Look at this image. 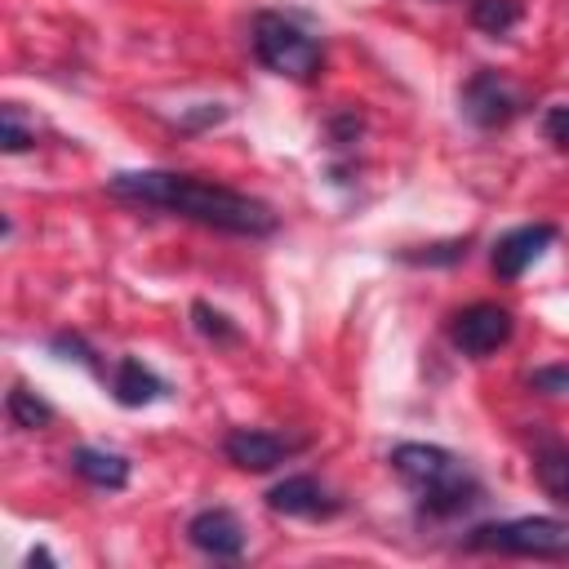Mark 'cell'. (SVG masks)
<instances>
[{
  "mask_svg": "<svg viewBox=\"0 0 569 569\" xmlns=\"http://www.w3.org/2000/svg\"><path fill=\"white\" fill-rule=\"evenodd\" d=\"M107 191H111L116 200H133V204H147V209H164V213H173V218H191V222L213 227V231H227V236H271V231H276L271 204H262V200H253V196H244V191H231V187L191 178V173L133 169V173L107 178Z\"/></svg>",
  "mask_w": 569,
  "mask_h": 569,
  "instance_id": "6da1fadb",
  "label": "cell"
},
{
  "mask_svg": "<svg viewBox=\"0 0 569 569\" xmlns=\"http://www.w3.org/2000/svg\"><path fill=\"white\" fill-rule=\"evenodd\" d=\"M391 467L405 485L418 489V507L427 516H453L480 498V480L440 445L405 440L391 449Z\"/></svg>",
  "mask_w": 569,
  "mask_h": 569,
  "instance_id": "7a4b0ae2",
  "label": "cell"
},
{
  "mask_svg": "<svg viewBox=\"0 0 569 569\" xmlns=\"http://www.w3.org/2000/svg\"><path fill=\"white\" fill-rule=\"evenodd\" d=\"M467 551H498V556H533V560H569V525L556 516H520V520H489L476 525L462 542Z\"/></svg>",
  "mask_w": 569,
  "mask_h": 569,
  "instance_id": "3957f363",
  "label": "cell"
},
{
  "mask_svg": "<svg viewBox=\"0 0 569 569\" xmlns=\"http://www.w3.org/2000/svg\"><path fill=\"white\" fill-rule=\"evenodd\" d=\"M253 53L267 71L284 76V80H316L325 67V49L316 36H307L298 22H289L284 13H258L253 18Z\"/></svg>",
  "mask_w": 569,
  "mask_h": 569,
  "instance_id": "277c9868",
  "label": "cell"
},
{
  "mask_svg": "<svg viewBox=\"0 0 569 569\" xmlns=\"http://www.w3.org/2000/svg\"><path fill=\"white\" fill-rule=\"evenodd\" d=\"M458 102H462V116H467L476 129H502V124H511V120L525 111V93H520L507 76H498V71H489V67H480V71L462 84Z\"/></svg>",
  "mask_w": 569,
  "mask_h": 569,
  "instance_id": "5b68a950",
  "label": "cell"
},
{
  "mask_svg": "<svg viewBox=\"0 0 569 569\" xmlns=\"http://www.w3.org/2000/svg\"><path fill=\"white\" fill-rule=\"evenodd\" d=\"M511 329H516V320H511L507 307H498V302H471V307H462L449 320V342L462 356L485 360V356H493L511 338Z\"/></svg>",
  "mask_w": 569,
  "mask_h": 569,
  "instance_id": "8992f818",
  "label": "cell"
},
{
  "mask_svg": "<svg viewBox=\"0 0 569 569\" xmlns=\"http://www.w3.org/2000/svg\"><path fill=\"white\" fill-rule=\"evenodd\" d=\"M556 236H560L556 222H529V227H516V231L498 236V244H493V253H489L493 276H498L502 284L520 280V276H525V271L556 244Z\"/></svg>",
  "mask_w": 569,
  "mask_h": 569,
  "instance_id": "52a82bcc",
  "label": "cell"
},
{
  "mask_svg": "<svg viewBox=\"0 0 569 569\" xmlns=\"http://www.w3.org/2000/svg\"><path fill=\"white\" fill-rule=\"evenodd\" d=\"M298 449H307V440H284L276 431H258V427H240L222 440V453L240 467V471H271L284 458H293Z\"/></svg>",
  "mask_w": 569,
  "mask_h": 569,
  "instance_id": "ba28073f",
  "label": "cell"
},
{
  "mask_svg": "<svg viewBox=\"0 0 569 569\" xmlns=\"http://www.w3.org/2000/svg\"><path fill=\"white\" fill-rule=\"evenodd\" d=\"M187 542L209 560H236L244 551V525L227 507H204L187 520Z\"/></svg>",
  "mask_w": 569,
  "mask_h": 569,
  "instance_id": "9c48e42d",
  "label": "cell"
},
{
  "mask_svg": "<svg viewBox=\"0 0 569 569\" xmlns=\"http://www.w3.org/2000/svg\"><path fill=\"white\" fill-rule=\"evenodd\" d=\"M267 507L276 516H302V520H320V516H333L342 502L316 480V476H284L280 485L267 489Z\"/></svg>",
  "mask_w": 569,
  "mask_h": 569,
  "instance_id": "30bf717a",
  "label": "cell"
},
{
  "mask_svg": "<svg viewBox=\"0 0 569 569\" xmlns=\"http://www.w3.org/2000/svg\"><path fill=\"white\" fill-rule=\"evenodd\" d=\"M71 471L93 485V489H124L129 485V458L116 453V449H98V445H80L71 449Z\"/></svg>",
  "mask_w": 569,
  "mask_h": 569,
  "instance_id": "8fae6325",
  "label": "cell"
},
{
  "mask_svg": "<svg viewBox=\"0 0 569 569\" xmlns=\"http://www.w3.org/2000/svg\"><path fill=\"white\" fill-rule=\"evenodd\" d=\"M111 396H116V405H124V409H142V405H151V400L164 396V382H160L138 356H120L116 369H111Z\"/></svg>",
  "mask_w": 569,
  "mask_h": 569,
  "instance_id": "7c38bea8",
  "label": "cell"
},
{
  "mask_svg": "<svg viewBox=\"0 0 569 569\" xmlns=\"http://www.w3.org/2000/svg\"><path fill=\"white\" fill-rule=\"evenodd\" d=\"M533 471L556 502H569V445H542L533 458Z\"/></svg>",
  "mask_w": 569,
  "mask_h": 569,
  "instance_id": "4fadbf2b",
  "label": "cell"
},
{
  "mask_svg": "<svg viewBox=\"0 0 569 569\" xmlns=\"http://www.w3.org/2000/svg\"><path fill=\"white\" fill-rule=\"evenodd\" d=\"M4 409H9L13 427H27V431H40V427H49V422H53V405H49V400H40V396H36L31 387H22V382L9 391Z\"/></svg>",
  "mask_w": 569,
  "mask_h": 569,
  "instance_id": "5bb4252c",
  "label": "cell"
},
{
  "mask_svg": "<svg viewBox=\"0 0 569 569\" xmlns=\"http://www.w3.org/2000/svg\"><path fill=\"white\" fill-rule=\"evenodd\" d=\"M471 22L485 36H507L520 22V0H471Z\"/></svg>",
  "mask_w": 569,
  "mask_h": 569,
  "instance_id": "9a60e30c",
  "label": "cell"
},
{
  "mask_svg": "<svg viewBox=\"0 0 569 569\" xmlns=\"http://www.w3.org/2000/svg\"><path fill=\"white\" fill-rule=\"evenodd\" d=\"M191 320H196V329H200L209 342H236V338H240V329H236L218 307H209V302H191Z\"/></svg>",
  "mask_w": 569,
  "mask_h": 569,
  "instance_id": "2e32d148",
  "label": "cell"
},
{
  "mask_svg": "<svg viewBox=\"0 0 569 569\" xmlns=\"http://www.w3.org/2000/svg\"><path fill=\"white\" fill-rule=\"evenodd\" d=\"M0 142H4V151H9V156H18V151H27V147L36 142V129H22V124H18V111H13V107H4Z\"/></svg>",
  "mask_w": 569,
  "mask_h": 569,
  "instance_id": "e0dca14e",
  "label": "cell"
},
{
  "mask_svg": "<svg viewBox=\"0 0 569 569\" xmlns=\"http://www.w3.org/2000/svg\"><path fill=\"white\" fill-rule=\"evenodd\" d=\"M529 387H533V391H547V396H565V391H569V365L533 369V373H529Z\"/></svg>",
  "mask_w": 569,
  "mask_h": 569,
  "instance_id": "ac0fdd59",
  "label": "cell"
},
{
  "mask_svg": "<svg viewBox=\"0 0 569 569\" xmlns=\"http://www.w3.org/2000/svg\"><path fill=\"white\" fill-rule=\"evenodd\" d=\"M542 133H547V142H556L560 151H569V102H560V107H551L542 116Z\"/></svg>",
  "mask_w": 569,
  "mask_h": 569,
  "instance_id": "d6986e66",
  "label": "cell"
}]
</instances>
